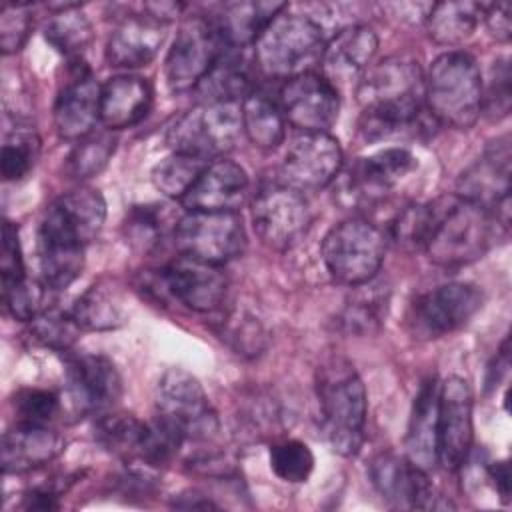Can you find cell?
I'll use <instances>...</instances> for the list:
<instances>
[{
	"mask_svg": "<svg viewBox=\"0 0 512 512\" xmlns=\"http://www.w3.org/2000/svg\"><path fill=\"white\" fill-rule=\"evenodd\" d=\"M360 132L366 140L416 134L424 108V74L418 62L390 56L368 66L358 82Z\"/></svg>",
	"mask_w": 512,
	"mask_h": 512,
	"instance_id": "6da1fadb",
	"label": "cell"
},
{
	"mask_svg": "<svg viewBox=\"0 0 512 512\" xmlns=\"http://www.w3.org/2000/svg\"><path fill=\"white\" fill-rule=\"evenodd\" d=\"M508 230L494 212L456 194L430 202V230L424 252L444 268H458L482 258L498 232Z\"/></svg>",
	"mask_w": 512,
	"mask_h": 512,
	"instance_id": "7a4b0ae2",
	"label": "cell"
},
{
	"mask_svg": "<svg viewBox=\"0 0 512 512\" xmlns=\"http://www.w3.org/2000/svg\"><path fill=\"white\" fill-rule=\"evenodd\" d=\"M324 432L334 452L354 456L364 440L366 388L346 358H330L316 372Z\"/></svg>",
	"mask_w": 512,
	"mask_h": 512,
	"instance_id": "3957f363",
	"label": "cell"
},
{
	"mask_svg": "<svg viewBox=\"0 0 512 512\" xmlns=\"http://www.w3.org/2000/svg\"><path fill=\"white\" fill-rule=\"evenodd\" d=\"M424 104L446 126L466 130L482 112V76L466 52H444L424 76Z\"/></svg>",
	"mask_w": 512,
	"mask_h": 512,
	"instance_id": "277c9868",
	"label": "cell"
},
{
	"mask_svg": "<svg viewBox=\"0 0 512 512\" xmlns=\"http://www.w3.org/2000/svg\"><path fill=\"white\" fill-rule=\"evenodd\" d=\"M326 48L322 26L310 16L280 12L256 38L254 54L260 70L272 78H294L314 72Z\"/></svg>",
	"mask_w": 512,
	"mask_h": 512,
	"instance_id": "5b68a950",
	"label": "cell"
},
{
	"mask_svg": "<svg viewBox=\"0 0 512 512\" xmlns=\"http://www.w3.org/2000/svg\"><path fill=\"white\" fill-rule=\"evenodd\" d=\"M242 132L238 102H202L184 112L166 132L172 152L200 160H216L230 152Z\"/></svg>",
	"mask_w": 512,
	"mask_h": 512,
	"instance_id": "8992f818",
	"label": "cell"
},
{
	"mask_svg": "<svg viewBox=\"0 0 512 512\" xmlns=\"http://www.w3.org/2000/svg\"><path fill=\"white\" fill-rule=\"evenodd\" d=\"M386 252L384 232L368 220L350 218L328 230L322 260L334 280L358 286L376 276Z\"/></svg>",
	"mask_w": 512,
	"mask_h": 512,
	"instance_id": "52a82bcc",
	"label": "cell"
},
{
	"mask_svg": "<svg viewBox=\"0 0 512 512\" xmlns=\"http://www.w3.org/2000/svg\"><path fill=\"white\" fill-rule=\"evenodd\" d=\"M174 246L182 256L224 266L246 248V228L238 212L186 210L174 224Z\"/></svg>",
	"mask_w": 512,
	"mask_h": 512,
	"instance_id": "ba28073f",
	"label": "cell"
},
{
	"mask_svg": "<svg viewBox=\"0 0 512 512\" xmlns=\"http://www.w3.org/2000/svg\"><path fill=\"white\" fill-rule=\"evenodd\" d=\"M482 290L468 282H448L414 298L408 328L418 338H440L460 330L482 308Z\"/></svg>",
	"mask_w": 512,
	"mask_h": 512,
	"instance_id": "9c48e42d",
	"label": "cell"
},
{
	"mask_svg": "<svg viewBox=\"0 0 512 512\" xmlns=\"http://www.w3.org/2000/svg\"><path fill=\"white\" fill-rule=\"evenodd\" d=\"M250 212L258 238L274 250L294 246L312 220L304 194L280 180L262 184L254 192Z\"/></svg>",
	"mask_w": 512,
	"mask_h": 512,
	"instance_id": "30bf717a",
	"label": "cell"
},
{
	"mask_svg": "<svg viewBox=\"0 0 512 512\" xmlns=\"http://www.w3.org/2000/svg\"><path fill=\"white\" fill-rule=\"evenodd\" d=\"M158 416L174 424L186 440H210L218 432V418L202 384L182 368L162 374L156 388Z\"/></svg>",
	"mask_w": 512,
	"mask_h": 512,
	"instance_id": "8fae6325",
	"label": "cell"
},
{
	"mask_svg": "<svg viewBox=\"0 0 512 512\" xmlns=\"http://www.w3.org/2000/svg\"><path fill=\"white\" fill-rule=\"evenodd\" d=\"M224 48L226 46L218 36L212 18H188L180 26L164 60L168 88L172 92L196 88Z\"/></svg>",
	"mask_w": 512,
	"mask_h": 512,
	"instance_id": "7c38bea8",
	"label": "cell"
},
{
	"mask_svg": "<svg viewBox=\"0 0 512 512\" xmlns=\"http://www.w3.org/2000/svg\"><path fill=\"white\" fill-rule=\"evenodd\" d=\"M456 196L474 202L508 226L510 222V136L492 140L456 184Z\"/></svg>",
	"mask_w": 512,
	"mask_h": 512,
	"instance_id": "4fadbf2b",
	"label": "cell"
},
{
	"mask_svg": "<svg viewBox=\"0 0 512 512\" xmlns=\"http://www.w3.org/2000/svg\"><path fill=\"white\" fill-rule=\"evenodd\" d=\"M340 168L342 148L334 136L328 132H300L284 154L280 182L298 192H314L334 182Z\"/></svg>",
	"mask_w": 512,
	"mask_h": 512,
	"instance_id": "5bb4252c",
	"label": "cell"
},
{
	"mask_svg": "<svg viewBox=\"0 0 512 512\" xmlns=\"http://www.w3.org/2000/svg\"><path fill=\"white\" fill-rule=\"evenodd\" d=\"M474 440V394L468 380L450 376L438 396V464L460 470Z\"/></svg>",
	"mask_w": 512,
	"mask_h": 512,
	"instance_id": "9a60e30c",
	"label": "cell"
},
{
	"mask_svg": "<svg viewBox=\"0 0 512 512\" xmlns=\"http://www.w3.org/2000/svg\"><path fill=\"white\" fill-rule=\"evenodd\" d=\"M278 104L286 122L300 132H328L340 112L336 86L318 72H304L286 80Z\"/></svg>",
	"mask_w": 512,
	"mask_h": 512,
	"instance_id": "2e32d148",
	"label": "cell"
},
{
	"mask_svg": "<svg viewBox=\"0 0 512 512\" xmlns=\"http://www.w3.org/2000/svg\"><path fill=\"white\" fill-rule=\"evenodd\" d=\"M106 220V202L94 188H76L58 196L46 210L38 234L78 246L92 242Z\"/></svg>",
	"mask_w": 512,
	"mask_h": 512,
	"instance_id": "e0dca14e",
	"label": "cell"
},
{
	"mask_svg": "<svg viewBox=\"0 0 512 512\" xmlns=\"http://www.w3.org/2000/svg\"><path fill=\"white\" fill-rule=\"evenodd\" d=\"M160 284L168 296L196 312L216 310L228 290L222 266L182 254L160 270Z\"/></svg>",
	"mask_w": 512,
	"mask_h": 512,
	"instance_id": "ac0fdd59",
	"label": "cell"
},
{
	"mask_svg": "<svg viewBox=\"0 0 512 512\" xmlns=\"http://www.w3.org/2000/svg\"><path fill=\"white\" fill-rule=\"evenodd\" d=\"M370 480L378 494L394 508L430 510L436 508V492L426 470L412 464L406 456L382 452L370 462Z\"/></svg>",
	"mask_w": 512,
	"mask_h": 512,
	"instance_id": "d6986e66",
	"label": "cell"
},
{
	"mask_svg": "<svg viewBox=\"0 0 512 512\" xmlns=\"http://www.w3.org/2000/svg\"><path fill=\"white\" fill-rule=\"evenodd\" d=\"M68 394L74 406L84 414H104L114 410L122 396V378L102 354H80L66 368Z\"/></svg>",
	"mask_w": 512,
	"mask_h": 512,
	"instance_id": "ffe728a7",
	"label": "cell"
},
{
	"mask_svg": "<svg viewBox=\"0 0 512 512\" xmlns=\"http://www.w3.org/2000/svg\"><path fill=\"white\" fill-rule=\"evenodd\" d=\"M416 166L414 154L402 146H390L368 158H360L344 178L346 196L354 204H374L414 172Z\"/></svg>",
	"mask_w": 512,
	"mask_h": 512,
	"instance_id": "44dd1931",
	"label": "cell"
},
{
	"mask_svg": "<svg viewBox=\"0 0 512 512\" xmlns=\"http://www.w3.org/2000/svg\"><path fill=\"white\" fill-rule=\"evenodd\" d=\"M100 92L92 72L74 62L68 80L62 84L54 102V126L64 140H82L100 120Z\"/></svg>",
	"mask_w": 512,
	"mask_h": 512,
	"instance_id": "7402d4cb",
	"label": "cell"
},
{
	"mask_svg": "<svg viewBox=\"0 0 512 512\" xmlns=\"http://www.w3.org/2000/svg\"><path fill=\"white\" fill-rule=\"evenodd\" d=\"M248 196V174L246 170L228 160H210L190 190L180 200L186 210L204 212H236Z\"/></svg>",
	"mask_w": 512,
	"mask_h": 512,
	"instance_id": "603a6c76",
	"label": "cell"
},
{
	"mask_svg": "<svg viewBox=\"0 0 512 512\" xmlns=\"http://www.w3.org/2000/svg\"><path fill=\"white\" fill-rule=\"evenodd\" d=\"M378 50L376 32L366 24H350L326 42L322 54V76L336 82L360 80Z\"/></svg>",
	"mask_w": 512,
	"mask_h": 512,
	"instance_id": "cb8c5ba5",
	"label": "cell"
},
{
	"mask_svg": "<svg viewBox=\"0 0 512 512\" xmlns=\"http://www.w3.org/2000/svg\"><path fill=\"white\" fill-rule=\"evenodd\" d=\"M164 42V28L150 16H128L106 42V60L116 68H140L154 60Z\"/></svg>",
	"mask_w": 512,
	"mask_h": 512,
	"instance_id": "d4e9b609",
	"label": "cell"
},
{
	"mask_svg": "<svg viewBox=\"0 0 512 512\" xmlns=\"http://www.w3.org/2000/svg\"><path fill=\"white\" fill-rule=\"evenodd\" d=\"M152 106V86L146 78L120 74L100 92V122L108 130H122L144 120Z\"/></svg>",
	"mask_w": 512,
	"mask_h": 512,
	"instance_id": "484cf974",
	"label": "cell"
},
{
	"mask_svg": "<svg viewBox=\"0 0 512 512\" xmlns=\"http://www.w3.org/2000/svg\"><path fill=\"white\" fill-rule=\"evenodd\" d=\"M438 396L436 378H428L414 398L406 432V458L426 472L438 462Z\"/></svg>",
	"mask_w": 512,
	"mask_h": 512,
	"instance_id": "4316f807",
	"label": "cell"
},
{
	"mask_svg": "<svg viewBox=\"0 0 512 512\" xmlns=\"http://www.w3.org/2000/svg\"><path fill=\"white\" fill-rule=\"evenodd\" d=\"M64 440L48 426L18 422L2 436V468L4 472H28L54 460Z\"/></svg>",
	"mask_w": 512,
	"mask_h": 512,
	"instance_id": "83f0119b",
	"label": "cell"
},
{
	"mask_svg": "<svg viewBox=\"0 0 512 512\" xmlns=\"http://www.w3.org/2000/svg\"><path fill=\"white\" fill-rule=\"evenodd\" d=\"M286 8V2H232L212 16V22L226 48L242 50Z\"/></svg>",
	"mask_w": 512,
	"mask_h": 512,
	"instance_id": "f1b7e54d",
	"label": "cell"
},
{
	"mask_svg": "<svg viewBox=\"0 0 512 512\" xmlns=\"http://www.w3.org/2000/svg\"><path fill=\"white\" fill-rule=\"evenodd\" d=\"M202 102H238L254 88L248 66L238 48H224L214 66L196 86Z\"/></svg>",
	"mask_w": 512,
	"mask_h": 512,
	"instance_id": "f546056e",
	"label": "cell"
},
{
	"mask_svg": "<svg viewBox=\"0 0 512 512\" xmlns=\"http://www.w3.org/2000/svg\"><path fill=\"white\" fill-rule=\"evenodd\" d=\"M242 130L248 140L262 148L274 150L284 142L286 136V118L280 110V104L260 90H252L242 100Z\"/></svg>",
	"mask_w": 512,
	"mask_h": 512,
	"instance_id": "4dcf8cb0",
	"label": "cell"
},
{
	"mask_svg": "<svg viewBox=\"0 0 512 512\" xmlns=\"http://www.w3.org/2000/svg\"><path fill=\"white\" fill-rule=\"evenodd\" d=\"M484 4L476 2H438L426 14V28L434 42L458 46L466 42L482 20Z\"/></svg>",
	"mask_w": 512,
	"mask_h": 512,
	"instance_id": "1f68e13d",
	"label": "cell"
},
{
	"mask_svg": "<svg viewBox=\"0 0 512 512\" xmlns=\"http://www.w3.org/2000/svg\"><path fill=\"white\" fill-rule=\"evenodd\" d=\"M38 264L50 290L68 288L84 268V246L38 234Z\"/></svg>",
	"mask_w": 512,
	"mask_h": 512,
	"instance_id": "d6a6232c",
	"label": "cell"
},
{
	"mask_svg": "<svg viewBox=\"0 0 512 512\" xmlns=\"http://www.w3.org/2000/svg\"><path fill=\"white\" fill-rule=\"evenodd\" d=\"M82 330H112L126 322V310L120 294L104 282L86 288L70 310Z\"/></svg>",
	"mask_w": 512,
	"mask_h": 512,
	"instance_id": "836d02e7",
	"label": "cell"
},
{
	"mask_svg": "<svg viewBox=\"0 0 512 512\" xmlns=\"http://www.w3.org/2000/svg\"><path fill=\"white\" fill-rule=\"evenodd\" d=\"M352 298L346 302L342 310V326L354 334H370L374 332L388 308V290L382 284H372V280L360 284Z\"/></svg>",
	"mask_w": 512,
	"mask_h": 512,
	"instance_id": "e575fe53",
	"label": "cell"
},
{
	"mask_svg": "<svg viewBox=\"0 0 512 512\" xmlns=\"http://www.w3.org/2000/svg\"><path fill=\"white\" fill-rule=\"evenodd\" d=\"M144 424L124 412H104L96 422V440L110 452L124 458H138Z\"/></svg>",
	"mask_w": 512,
	"mask_h": 512,
	"instance_id": "d590c367",
	"label": "cell"
},
{
	"mask_svg": "<svg viewBox=\"0 0 512 512\" xmlns=\"http://www.w3.org/2000/svg\"><path fill=\"white\" fill-rule=\"evenodd\" d=\"M76 8L78 6L60 10L44 28V38L48 44L70 58H78V54L90 46L94 36L90 20Z\"/></svg>",
	"mask_w": 512,
	"mask_h": 512,
	"instance_id": "8d00e7d4",
	"label": "cell"
},
{
	"mask_svg": "<svg viewBox=\"0 0 512 512\" xmlns=\"http://www.w3.org/2000/svg\"><path fill=\"white\" fill-rule=\"evenodd\" d=\"M170 228V212L164 204L134 206L124 222L128 242L138 250L156 248Z\"/></svg>",
	"mask_w": 512,
	"mask_h": 512,
	"instance_id": "74e56055",
	"label": "cell"
},
{
	"mask_svg": "<svg viewBox=\"0 0 512 512\" xmlns=\"http://www.w3.org/2000/svg\"><path fill=\"white\" fill-rule=\"evenodd\" d=\"M206 164V160L172 152L152 168V182L168 198L182 200Z\"/></svg>",
	"mask_w": 512,
	"mask_h": 512,
	"instance_id": "f35d334b",
	"label": "cell"
},
{
	"mask_svg": "<svg viewBox=\"0 0 512 512\" xmlns=\"http://www.w3.org/2000/svg\"><path fill=\"white\" fill-rule=\"evenodd\" d=\"M40 154V138L34 130L16 128L14 132L6 134L2 144V158L0 168L2 176L8 182L22 180L34 168Z\"/></svg>",
	"mask_w": 512,
	"mask_h": 512,
	"instance_id": "ab89813d",
	"label": "cell"
},
{
	"mask_svg": "<svg viewBox=\"0 0 512 512\" xmlns=\"http://www.w3.org/2000/svg\"><path fill=\"white\" fill-rule=\"evenodd\" d=\"M80 326L70 312H62L56 306H46L30 320L32 336L54 350H68L80 336Z\"/></svg>",
	"mask_w": 512,
	"mask_h": 512,
	"instance_id": "60d3db41",
	"label": "cell"
},
{
	"mask_svg": "<svg viewBox=\"0 0 512 512\" xmlns=\"http://www.w3.org/2000/svg\"><path fill=\"white\" fill-rule=\"evenodd\" d=\"M116 150V138L112 132H90L78 140L76 148L68 158V168L74 178H92L96 176L112 158Z\"/></svg>",
	"mask_w": 512,
	"mask_h": 512,
	"instance_id": "b9f144b4",
	"label": "cell"
},
{
	"mask_svg": "<svg viewBox=\"0 0 512 512\" xmlns=\"http://www.w3.org/2000/svg\"><path fill=\"white\" fill-rule=\"evenodd\" d=\"M270 468L284 482H306L314 468V454L300 440H282L270 448Z\"/></svg>",
	"mask_w": 512,
	"mask_h": 512,
	"instance_id": "7bdbcfd3",
	"label": "cell"
},
{
	"mask_svg": "<svg viewBox=\"0 0 512 512\" xmlns=\"http://www.w3.org/2000/svg\"><path fill=\"white\" fill-rule=\"evenodd\" d=\"M46 290H50L44 282L28 280L26 276L22 280L4 282L2 284V296L6 310L22 322H30L36 314H40L46 306Z\"/></svg>",
	"mask_w": 512,
	"mask_h": 512,
	"instance_id": "ee69618b",
	"label": "cell"
},
{
	"mask_svg": "<svg viewBox=\"0 0 512 512\" xmlns=\"http://www.w3.org/2000/svg\"><path fill=\"white\" fill-rule=\"evenodd\" d=\"M14 412L18 414V422L48 426L58 410L60 400L54 392L42 388H22L14 394Z\"/></svg>",
	"mask_w": 512,
	"mask_h": 512,
	"instance_id": "f6af8a7d",
	"label": "cell"
},
{
	"mask_svg": "<svg viewBox=\"0 0 512 512\" xmlns=\"http://www.w3.org/2000/svg\"><path fill=\"white\" fill-rule=\"evenodd\" d=\"M32 28V16L24 4H6L0 14V46L4 54L18 52Z\"/></svg>",
	"mask_w": 512,
	"mask_h": 512,
	"instance_id": "bcb514c9",
	"label": "cell"
},
{
	"mask_svg": "<svg viewBox=\"0 0 512 512\" xmlns=\"http://www.w3.org/2000/svg\"><path fill=\"white\" fill-rule=\"evenodd\" d=\"M510 78V60H496L490 72L488 92L482 94V106L490 120H502L510 112Z\"/></svg>",
	"mask_w": 512,
	"mask_h": 512,
	"instance_id": "7dc6e473",
	"label": "cell"
},
{
	"mask_svg": "<svg viewBox=\"0 0 512 512\" xmlns=\"http://www.w3.org/2000/svg\"><path fill=\"white\" fill-rule=\"evenodd\" d=\"M230 344L238 354H258L266 344V332L264 328L250 316H236L230 318L228 324V336Z\"/></svg>",
	"mask_w": 512,
	"mask_h": 512,
	"instance_id": "c3c4849f",
	"label": "cell"
},
{
	"mask_svg": "<svg viewBox=\"0 0 512 512\" xmlns=\"http://www.w3.org/2000/svg\"><path fill=\"white\" fill-rule=\"evenodd\" d=\"M0 272H2V284L22 280L24 274V262H22V250L18 240V228L4 220L2 226V256H0Z\"/></svg>",
	"mask_w": 512,
	"mask_h": 512,
	"instance_id": "681fc988",
	"label": "cell"
},
{
	"mask_svg": "<svg viewBox=\"0 0 512 512\" xmlns=\"http://www.w3.org/2000/svg\"><path fill=\"white\" fill-rule=\"evenodd\" d=\"M482 18L486 20L490 32L502 40L508 42L512 34V22H510V4L508 2H498V4H488L484 6Z\"/></svg>",
	"mask_w": 512,
	"mask_h": 512,
	"instance_id": "f907efd6",
	"label": "cell"
},
{
	"mask_svg": "<svg viewBox=\"0 0 512 512\" xmlns=\"http://www.w3.org/2000/svg\"><path fill=\"white\" fill-rule=\"evenodd\" d=\"M488 478L492 480L496 492L500 494L502 502H508L510 500V468H508V462L502 460V462H492L488 466Z\"/></svg>",
	"mask_w": 512,
	"mask_h": 512,
	"instance_id": "816d5d0a",
	"label": "cell"
},
{
	"mask_svg": "<svg viewBox=\"0 0 512 512\" xmlns=\"http://www.w3.org/2000/svg\"><path fill=\"white\" fill-rule=\"evenodd\" d=\"M24 508L28 510H56L58 496L48 488H36L24 496Z\"/></svg>",
	"mask_w": 512,
	"mask_h": 512,
	"instance_id": "f5cc1de1",
	"label": "cell"
},
{
	"mask_svg": "<svg viewBox=\"0 0 512 512\" xmlns=\"http://www.w3.org/2000/svg\"><path fill=\"white\" fill-rule=\"evenodd\" d=\"M176 508H200V510H206V508H218V504H214L208 496H200L196 492H188V494H180L178 500H174Z\"/></svg>",
	"mask_w": 512,
	"mask_h": 512,
	"instance_id": "db71d44e",
	"label": "cell"
},
{
	"mask_svg": "<svg viewBox=\"0 0 512 512\" xmlns=\"http://www.w3.org/2000/svg\"><path fill=\"white\" fill-rule=\"evenodd\" d=\"M508 340L502 344V348H500V352H498V356H496V362L490 366V370H488V384H498L500 382V376L508 370Z\"/></svg>",
	"mask_w": 512,
	"mask_h": 512,
	"instance_id": "11a10c76",
	"label": "cell"
}]
</instances>
